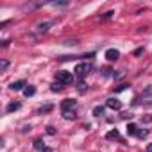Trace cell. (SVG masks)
Masks as SVG:
<instances>
[{"mask_svg": "<svg viewBox=\"0 0 152 152\" xmlns=\"http://www.w3.org/2000/svg\"><path fill=\"white\" fill-rule=\"evenodd\" d=\"M56 79H57V83H59V84H70V83L73 81V75H72V72L61 70V72H57Z\"/></svg>", "mask_w": 152, "mask_h": 152, "instance_id": "6da1fadb", "label": "cell"}, {"mask_svg": "<svg viewBox=\"0 0 152 152\" xmlns=\"http://www.w3.org/2000/svg\"><path fill=\"white\" fill-rule=\"evenodd\" d=\"M91 70V63H79L77 66H75V73H77V77H84V75H88Z\"/></svg>", "mask_w": 152, "mask_h": 152, "instance_id": "7a4b0ae2", "label": "cell"}, {"mask_svg": "<svg viewBox=\"0 0 152 152\" xmlns=\"http://www.w3.org/2000/svg\"><path fill=\"white\" fill-rule=\"evenodd\" d=\"M75 107H77V100H72V99H66L61 102V109L63 111H73Z\"/></svg>", "mask_w": 152, "mask_h": 152, "instance_id": "3957f363", "label": "cell"}, {"mask_svg": "<svg viewBox=\"0 0 152 152\" xmlns=\"http://www.w3.org/2000/svg\"><path fill=\"white\" fill-rule=\"evenodd\" d=\"M118 57H120V52L116 48H107L106 50V59L107 61H116Z\"/></svg>", "mask_w": 152, "mask_h": 152, "instance_id": "277c9868", "label": "cell"}, {"mask_svg": "<svg viewBox=\"0 0 152 152\" xmlns=\"http://www.w3.org/2000/svg\"><path fill=\"white\" fill-rule=\"evenodd\" d=\"M106 106L109 107V109H122V102L120 100H116V99H107V102H106Z\"/></svg>", "mask_w": 152, "mask_h": 152, "instance_id": "5b68a950", "label": "cell"}, {"mask_svg": "<svg viewBox=\"0 0 152 152\" xmlns=\"http://www.w3.org/2000/svg\"><path fill=\"white\" fill-rule=\"evenodd\" d=\"M50 27H52V22H43V23H39V25L36 27V32H38V34H43V32H47Z\"/></svg>", "mask_w": 152, "mask_h": 152, "instance_id": "8992f818", "label": "cell"}, {"mask_svg": "<svg viewBox=\"0 0 152 152\" xmlns=\"http://www.w3.org/2000/svg\"><path fill=\"white\" fill-rule=\"evenodd\" d=\"M23 86H25V81H16V83H11V90L13 91H20V90H23Z\"/></svg>", "mask_w": 152, "mask_h": 152, "instance_id": "52a82bcc", "label": "cell"}, {"mask_svg": "<svg viewBox=\"0 0 152 152\" xmlns=\"http://www.w3.org/2000/svg\"><path fill=\"white\" fill-rule=\"evenodd\" d=\"M18 109H20V102H11V104H7V107H6V111H7V113L18 111Z\"/></svg>", "mask_w": 152, "mask_h": 152, "instance_id": "ba28073f", "label": "cell"}, {"mask_svg": "<svg viewBox=\"0 0 152 152\" xmlns=\"http://www.w3.org/2000/svg\"><path fill=\"white\" fill-rule=\"evenodd\" d=\"M52 109H54V106H52V104H47V106H41L36 113H38V115H43V113H50Z\"/></svg>", "mask_w": 152, "mask_h": 152, "instance_id": "9c48e42d", "label": "cell"}, {"mask_svg": "<svg viewBox=\"0 0 152 152\" xmlns=\"http://www.w3.org/2000/svg\"><path fill=\"white\" fill-rule=\"evenodd\" d=\"M127 134H129V136H134V134H138V127H136L134 124H129V125H127Z\"/></svg>", "mask_w": 152, "mask_h": 152, "instance_id": "30bf717a", "label": "cell"}, {"mask_svg": "<svg viewBox=\"0 0 152 152\" xmlns=\"http://www.w3.org/2000/svg\"><path fill=\"white\" fill-rule=\"evenodd\" d=\"M118 136H120V134H118V131H116V129H113V131H109V132L106 134V140H118Z\"/></svg>", "mask_w": 152, "mask_h": 152, "instance_id": "8fae6325", "label": "cell"}, {"mask_svg": "<svg viewBox=\"0 0 152 152\" xmlns=\"http://www.w3.org/2000/svg\"><path fill=\"white\" fill-rule=\"evenodd\" d=\"M64 120H75V111H63Z\"/></svg>", "mask_w": 152, "mask_h": 152, "instance_id": "7c38bea8", "label": "cell"}, {"mask_svg": "<svg viewBox=\"0 0 152 152\" xmlns=\"http://www.w3.org/2000/svg\"><path fill=\"white\" fill-rule=\"evenodd\" d=\"M23 93H25V97H32V95L36 93V88H34V86H27V88L23 90Z\"/></svg>", "mask_w": 152, "mask_h": 152, "instance_id": "4fadbf2b", "label": "cell"}, {"mask_svg": "<svg viewBox=\"0 0 152 152\" xmlns=\"http://www.w3.org/2000/svg\"><path fill=\"white\" fill-rule=\"evenodd\" d=\"M104 115V107L102 106H95L93 107V116H102Z\"/></svg>", "mask_w": 152, "mask_h": 152, "instance_id": "5bb4252c", "label": "cell"}, {"mask_svg": "<svg viewBox=\"0 0 152 152\" xmlns=\"http://www.w3.org/2000/svg\"><path fill=\"white\" fill-rule=\"evenodd\" d=\"M34 148H38V150H45L47 147H43V141H41V140H34Z\"/></svg>", "mask_w": 152, "mask_h": 152, "instance_id": "9a60e30c", "label": "cell"}, {"mask_svg": "<svg viewBox=\"0 0 152 152\" xmlns=\"http://www.w3.org/2000/svg\"><path fill=\"white\" fill-rule=\"evenodd\" d=\"M50 90H52V91H61V90H63V84H59V83H54Z\"/></svg>", "mask_w": 152, "mask_h": 152, "instance_id": "2e32d148", "label": "cell"}, {"mask_svg": "<svg viewBox=\"0 0 152 152\" xmlns=\"http://www.w3.org/2000/svg\"><path fill=\"white\" fill-rule=\"evenodd\" d=\"M9 66V61L7 59H2V63H0V70H2V72H6V68Z\"/></svg>", "mask_w": 152, "mask_h": 152, "instance_id": "e0dca14e", "label": "cell"}, {"mask_svg": "<svg viewBox=\"0 0 152 152\" xmlns=\"http://www.w3.org/2000/svg\"><path fill=\"white\" fill-rule=\"evenodd\" d=\"M136 136H138V138H147V136H148V131H138Z\"/></svg>", "mask_w": 152, "mask_h": 152, "instance_id": "ac0fdd59", "label": "cell"}, {"mask_svg": "<svg viewBox=\"0 0 152 152\" xmlns=\"http://www.w3.org/2000/svg\"><path fill=\"white\" fill-rule=\"evenodd\" d=\"M86 90H88V84H84V83H81V84H79V91H81V93H84Z\"/></svg>", "mask_w": 152, "mask_h": 152, "instance_id": "d6986e66", "label": "cell"}, {"mask_svg": "<svg viewBox=\"0 0 152 152\" xmlns=\"http://www.w3.org/2000/svg\"><path fill=\"white\" fill-rule=\"evenodd\" d=\"M47 132H48V134H56V129H54L52 125H48V127H47Z\"/></svg>", "mask_w": 152, "mask_h": 152, "instance_id": "ffe728a7", "label": "cell"}, {"mask_svg": "<svg viewBox=\"0 0 152 152\" xmlns=\"http://www.w3.org/2000/svg\"><path fill=\"white\" fill-rule=\"evenodd\" d=\"M125 88H127V84H122V86H118V88H116V91H124Z\"/></svg>", "mask_w": 152, "mask_h": 152, "instance_id": "44dd1931", "label": "cell"}, {"mask_svg": "<svg viewBox=\"0 0 152 152\" xmlns=\"http://www.w3.org/2000/svg\"><path fill=\"white\" fill-rule=\"evenodd\" d=\"M52 6H66V2H52Z\"/></svg>", "mask_w": 152, "mask_h": 152, "instance_id": "7402d4cb", "label": "cell"}, {"mask_svg": "<svg viewBox=\"0 0 152 152\" xmlns=\"http://www.w3.org/2000/svg\"><path fill=\"white\" fill-rule=\"evenodd\" d=\"M141 54H143V48H138V50L134 52V56H141Z\"/></svg>", "mask_w": 152, "mask_h": 152, "instance_id": "603a6c76", "label": "cell"}, {"mask_svg": "<svg viewBox=\"0 0 152 152\" xmlns=\"http://www.w3.org/2000/svg\"><path fill=\"white\" fill-rule=\"evenodd\" d=\"M147 152H152V143H148V147H147Z\"/></svg>", "mask_w": 152, "mask_h": 152, "instance_id": "cb8c5ba5", "label": "cell"}, {"mask_svg": "<svg viewBox=\"0 0 152 152\" xmlns=\"http://www.w3.org/2000/svg\"><path fill=\"white\" fill-rule=\"evenodd\" d=\"M41 152H52V148H48V147H47V148H45V150H41Z\"/></svg>", "mask_w": 152, "mask_h": 152, "instance_id": "d4e9b609", "label": "cell"}]
</instances>
